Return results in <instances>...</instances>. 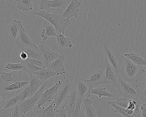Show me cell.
Returning <instances> with one entry per match:
<instances>
[{"instance_id": "6da1fadb", "label": "cell", "mask_w": 146, "mask_h": 117, "mask_svg": "<svg viewBox=\"0 0 146 117\" xmlns=\"http://www.w3.org/2000/svg\"><path fill=\"white\" fill-rule=\"evenodd\" d=\"M145 72V70L142 67L136 65L125 58L121 70L118 74L121 79L132 84L138 82L141 76Z\"/></svg>"}, {"instance_id": "7a4b0ae2", "label": "cell", "mask_w": 146, "mask_h": 117, "mask_svg": "<svg viewBox=\"0 0 146 117\" xmlns=\"http://www.w3.org/2000/svg\"><path fill=\"white\" fill-rule=\"evenodd\" d=\"M29 84V81L7 82L0 79V96L5 100L20 94Z\"/></svg>"}, {"instance_id": "3957f363", "label": "cell", "mask_w": 146, "mask_h": 117, "mask_svg": "<svg viewBox=\"0 0 146 117\" xmlns=\"http://www.w3.org/2000/svg\"><path fill=\"white\" fill-rule=\"evenodd\" d=\"M34 14L40 17L51 23L55 28L57 35L64 34L66 27L71 25V23L69 19H64L61 16L56 13H48L45 11L40 12H35Z\"/></svg>"}, {"instance_id": "277c9868", "label": "cell", "mask_w": 146, "mask_h": 117, "mask_svg": "<svg viewBox=\"0 0 146 117\" xmlns=\"http://www.w3.org/2000/svg\"><path fill=\"white\" fill-rule=\"evenodd\" d=\"M74 85L78 99L82 100L91 96V90L96 86L88 80L81 77L76 78L74 81Z\"/></svg>"}, {"instance_id": "5b68a950", "label": "cell", "mask_w": 146, "mask_h": 117, "mask_svg": "<svg viewBox=\"0 0 146 117\" xmlns=\"http://www.w3.org/2000/svg\"><path fill=\"white\" fill-rule=\"evenodd\" d=\"M118 92L122 97L131 99L138 97L140 90L136 84L128 83L118 77Z\"/></svg>"}, {"instance_id": "8992f818", "label": "cell", "mask_w": 146, "mask_h": 117, "mask_svg": "<svg viewBox=\"0 0 146 117\" xmlns=\"http://www.w3.org/2000/svg\"><path fill=\"white\" fill-rule=\"evenodd\" d=\"M104 50L105 60L108 62L115 72L118 73L121 70L125 57L113 52L105 45L104 46Z\"/></svg>"}, {"instance_id": "52a82bcc", "label": "cell", "mask_w": 146, "mask_h": 117, "mask_svg": "<svg viewBox=\"0 0 146 117\" xmlns=\"http://www.w3.org/2000/svg\"><path fill=\"white\" fill-rule=\"evenodd\" d=\"M102 84H110L118 88V74L106 60L102 66Z\"/></svg>"}, {"instance_id": "ba28073f", "label": "cell", "mask_w": 146, "mask_h": 117, "mask_svg": "<svg viewBox=\"0 0 146 117\" xmlns=\"http://www.w3.org/2000/svg\"><path fill=\"white\" fill-rule=\"evenodd\" d=\"M72 83L66 80L64 83L59 88L54 96L53 102L54 105V109L58 110L61 104L67 100L70 92L72 90Z\"/></svg>"}, {"instance_id": "9c48e42d", "label": "cell", "mask_w": 146, "mask_h": 117, "mask_svg": "<svg viewBox=\"0 0 146 117\" xmlns=\"http://www.w3.org/2000/svg\"><path fill=\"white\" fill-rule=\"evenodd\" d=\"M46 87V84H44L39 89V90L34 95L19 103V107L24 114H25L28 112L33 110L35 106L36 105V103L40 99Z\"/></svg>"}, {"instance_id": "30bf717a", "label": "cell", "mask_w": 146, "mask_h": 117, "mask_svg": "<svg viewBox=\"0 0 146 117\" xmlns=\"http://www.w3.org/2000/svg\"><path fill=\"white\" fill-rule=\"evenodd\" d=\"M66 0H42L39 3V9L48 13L60 11L64 8Z\"/></svg>"}, {"instance_id": "8fae6325", "label": "cell", "mask_w": 146, "mask_h": 117, "mask_svg": "<svg viewBox=\"0 0 146 117\" xmlns=\"http://www.w3.org/2000/svg\"><path fill=\"white\" fill-rule=\"evenodd\" d=\"M29 76L23 70L12 71L9 72L0 71V79L7 82L29 81Z\"/></svg>"}, {"instance_id": "7c38bea8", "label": "cell", "mask_w": 146, "mask_h": 117, "mask_svg": "<svg viewBox=\"0 0 146 117\" xmlns=\"http://www.w3.org/2000/svg\"><path fill=\"white\" fill-rule=\"evenodd\" d=\"M62 84V82L60 81H58L53 86L44 91L40 99L36 103L37 108L39 109L46 103L52 101L56 92Z\"/></svg>"}, {"instance_id": "4fadbf2b", "label": "cell", "mask_w": 146, "mask_h": 117, "mask_svg": "<svg viewBox=\"0 0 146 117\" xmlns=\"http://www.w3.org/2000/svg\"><path fill=\"white\" fill-rule=\"evenodd\" d=\"M38 49L45 68H47L54 60L60 55L52 51L45 45H39Z\"/></svg>"}, {"instance_id": "5bb4252c", "label": "cell", "mask_w": 146, "mask_h": 117, "mask_svg": "<svg viewBox=\"0 0 146 117\" xmlns=\"http://www.w3.org/2000/svg\"><path fill=\"white\" fill-rule=\"evenodd\" d=\"M117 104L120 106L133 111L136 116L139 113L142 102L138 97L131 99L122 97L118 99Z\"/></svg>"}, {"instance_id": "9a60e30c", "label": "cell", "mask_w": 146, "mask_h": 117, "mask_svg": "<svg viewBox=\"0 0 146 117\" xmlns=\"http://www.w3.org/2000/svg\"><path fill=\"white\" fill-rule=\"evenodd\" d=\"M82 5L76 0H71L65 11L61 17L63 18L70 19L72 18H78V13L79 11V8Z\"/></svg>"}, {"instance_id": "2e32d148", "label": "cell", "mask_w": 146, "mask_h": 117, "mask_svg": "<svg viewBox=\"0 0 146 117\" xmlns=\"http://www.w3.org/2000/svg\"><path fill=\"white\" fill-rule=\"evenodd\" d=\"M15 43L19 50L28 47H37L36 45L31 40L25 30L22 31L19 34L15 40Z\"/></svg>"}, {"instance_id": "e0dca14e", "label": "cell", "mask_w": 146, "mask_h": 117, "mask_svg": "<svg viewBox=\"0 0 146 117\" xmlns=\"http://www.w3.org/2000/svg\"><path fill=\"white\" fill-rule=\"evenodd\" d=\"M64 55H60L47 68L55 72L58 75L62 76L65 74L66 70L64 66Z\"/></svg>"}, {"instance_id": "ac0fdd59", "label": "cell", "mask_w": 146, "mask_h": 117, "mask_svg": "<svg viewBox=\"0 0 146 117\" xmlns=\"http://www.w3.org/2000/svg\"><path fill=\"white\" fill-rule=\"evenodd\" d=\"M7 29L10 36L15 41L19 34L22 31L25 30L22 22L16 19L13 20L12 23L7 26Z\"/></svg>"}, {"instance_id": "d6986e66", "label": "cell", "mask_w": 146, "mask_h": 117, "mask_svg": "<svg viewBox=\"0 0 146 117\" xmlns=\"http://www.w3.org/2000/svg\"><path fill=\"white\" fill-rule=\"evenodd\" d=\"M77 100L76 92V90H75L72 94L69 96L67 100L64 102L63 106L65 109L67 117H71L72 114L75 109L76 102Z\"/></svg>"}, {"instance_id": "ffe728a7", "label": "cell", "mask_w": 146, "mask_h": 117, "mask_svg": "<svg viewBox=\"0 0 146 117\" xmlns=\"http://www.w3.org/2000/svg\"><path fill=\"white\" fill-rule=\"evenodd\" d=\"M37 111V117H54L58 110L54 109L53 102L47 107H41Z\"/></svg>"}, {"instance_id": "44dd1931", "label": "cell", "mask_w": 146, "mask_h": 117, "mask_svg": "<svg viewBox=\"0 0 146 117\" xmlns=\"http://www.w3.org/2000/svg\"><path fill=\"white\" fill-rule=\"evenodd\" d=\"M36 76L42 82H44L45 81L53 77L58 76L56 72L48 68H43L35 73Z\"/></svg>"}, {"instance_id": "7402d4cb", "label": "cell", "mask_w": 146, "mask_h": 117, "mask_svg": "<svg viewBox=\"0 0 146 117\" xmlns=\"http://www.w3.org/2000/svg\"><path fill=\"white\" fill-rule=\"evenodd\" d=\"M43 83L35 74L30 76L29 77V86L30 88L31 96L34 95L39 90Z\"/></svg>"}, {"instance_id": "603a6c76", "label": "cell", "mask_w": 146, "mask_h": 117, "mask_svg": "<svg viewBox=\"0 0 146 117\" xmlns=\"http://www.w3.org/2000/svg\"><path fill=\"white\" fill-rule=\"evenodd\" d=\"M124 56L138 66L142 67L146 66V60L135 53L124 54Z\"/></svg>"}, {"instance_id": "cb8c5ba5", "label": "cell", "mask_w": 146, "mask_h": 117, "mask_svg": "<svg viewBox=\"0 0 146 117\" xmlns=\"http://www.w3.org/2000/svg\"><path fill=\"white\" fill-rule=\"evenodd\" d=\"M108 103L114 108L115 113L119 114L123 117H134V116H136L134 114L133 111L128 110L127 108H125L119 106L113 103V102L109 101L108 102Z\"/></svg>"}, {"instance_id": "d4e9b609", "label": "cell", "mask_w": 146, "mask_h": 117, "mask_svg": "<svg viewBox=\"0 0 146 117\" xmlns=\"http://www.w3.org/2000/svg\"><path fill=\"white\" fill-rule=\"evenodd\" d=\"M56 37L57 44L60 48L65 49L68 47L70 49L73 47L70 39L68 37H66L64 34L61 33L58 34Z\"/></svg>"}, {"instance_id": "484cf974", "label": "cell", "mask_w": 146, "mask_h": 117, "mask_svg": "<svg viewBox=\"0 0 146 117\" xmlns=\"http://www.w3.org/2000/svg\"><path fill=\"white\" fill-rule=\"evenodd\" d=\"M57 35L56 29L52 25H46L41 33L40 36L42 40L45 41L49 37H56Z\"/></svg>"}, {"instance_id": "4316f807", "label": "cell", "mask_w": 146, "mask_h": 117, "mask_svg": "<svg viewBox=\"0 0 146 117\" xmlns=\"http://www.w3.org/2000/svg\"><path fill=\"white\" fill-rule=\"evenodd\" d=\"M86 112L85 117H97L96 111L93 106V102L88 98L83 100Z\"/></svg>"}, {"instance_id": "83f0119b", "label": "cell", "mask_w": 146, "mask_h": 117, "mask_svg": "<svg viewBox=\"0 0 146 117\" xmlns=\"http://www.w3.org/2000/svg\"><path fill=\"white\" fill-rule=\"evenodd\" d=\"M19 50H22L25 52L28 56V58L42 60L41 57L38 51V47H28Z\"/></svg>"}, {"instance_id": "f1b7e54d", "label": "cell", "mask_w": 146, "mask_h": 117, "mask_svg": "<svg viewBox=\"0 0 146 117\" xmlns=\"http://www.w3.org/2000/svg\"><path fill=\"white\" fill-rule=\"evenodd\" d=\"M22 63L23 64L24 66V68L23 70L24 71L26 74H28L29 76L34 75L36 72L43 69V68H40V67L36 66L35 65L29 62L26 60L23 61Z\"/></svg>"}, {"instance_id": "f546056e", "label": "cell", "mask_w": 146, "mask_h": 117, "mask_svg": "<svg viewBox=\"0 0 146 117\" xmlns=\"http://www.w3.org/2000/svg\"><path fill=\"white\" fill-rule=\"evenodd\" d=\"M34 3V0H19L17 7L23 12L31 11L33 10Z\"/></svg>"}, {"instance_id": "4dcf8cb0", "label": "cell", "mask_w": 146, "mask_h": 117, "mask_svg": "<svg viewBox=\"0 0 146 117\" xmlns=\"http://www.w3.org/2000/svg\"><path fill=\"white\" fill-rule=\"evenodd\" d=\"M91 94L97 96L100 99L103 96L109 98L113 97V95L108 92L106 88H102L101 86L96 88H93L91 90Z\"/></svg>"}, {"instance_id": "1f68e13d", "label": "cell", "mask_w": 146, "mask_h": 117, "mask_svg": "<svg viewBox=\"0 0 146 117\" xmlns=\"http://www.w3.org/2000/svg\"><path fill=\"white\" fill-rule=\"evenodd\" d=\"M102 70H97L92 72V74L90 77L88 81L95 86L102 84Z\"/></svg>"}, {"instance_id": "d6a6232c", "label": "cell", "mask_w": 146, "mask_h": 117, "mask_svg": "<svg viewBox=\"0 0 146 117\" xmlns=\"http://www.w3.org/2000/svg\"><path fill=\"white\" fill-rule=\"evenodd\" d=\"M20 102V95L19 94L5 100L2 110H5L19 104Z\"/></svg>"}, {"instance_id": "836d02e7", "label": "cell", "mask_w": 146, "mask_h": 117, "mask_svg": "<svg viewBox=\"0 0 146 117\" xmlns=\"http://www.w3.org/2000/svg\"><path fill=\"white\" fill-rule=\"evenodd\" d=\"M82 102V100L78 99L76 102L75 109L71 117H85V115L82 112L81 109V106Z\"/></svg>"}, {"instance_id": "e575fe53", "label": "cell", "mask_w": 146, "mask_h": 117, "mask_svg": "<svg viewBox=\"0 0 146 117\" xmlns=\"http://www.w3.org/2000/svg\"><path fill=\"white\" fill-rule=\"evenodd\" d=\"M24 66L23 63H8L5 66V68L8 70L17 71H23Z\"/></svg>"}, {"instance_id": "d590c367", "label": "cell", "mask_w": 146, "mask_h": 117, "mask_svg": "<svg viewBox=\"0 0 146 117\" xmlns=\"http://www.w3.org/2000/svg\"><path fill=\"white\" fill-rule=\"evenodd\" d=\"M20 95V102L25 100L26 99L31 97V92L29 86L28 85L26 87L21 93Z\"/></svg>"}, {"instance_id": "8d00e7d4", "label": "cell", "mask_w": 146, "mask_h": 117, "mask_svg": "<svg viewBox=\"0 0 146 117\" xmlns=\"http://www.w3.org/2000/svg\"><path fill=\"white\" fill-rule=\"evenodd\" d=\"M25 114L20 110L18 106V104L13 107L12 117H24Z\"/></svg>"}, {"instance_id": "74e56055", "label": "cell", "mask_w": 146, "mask_h": 117, "mask_svg": "<svg viewBox=\"0 0 146 117\" xmlns=\"http://www.w3.org/2000/svg\"><path fill=\"white\" fill-rule=\"evenodd\" d=\"M54 117H67L66 112L64 106H62L59 110Z\"/></svg>"}, {"instance_id": "f35d334b", "label": "cell", "mask_w": 146, "mask_h": 117, "mask_svg": "<svg viewBox=\"0 0 146 117\" xmlns=\"http://www.w3.org/2000/svg\"><path fill=\"white\" fill-rule=\"evenodd\" d=\"M13 108V107L3 110L2 117H12Z\"/></svg>"}, {"instance_id": "ab89813d", "label": "cell", "mask_w": 146, "mask_h": 117, "mask_svg": "<svg viewBox=\"0 0 146 117\" xmlns=\"http://www.w3.org/2000/svg\"><path fill=\"white\" fill-rule=\"evenodd\" d=\"M140 109L141 110V117H146V104H142Z\"/></svg>"}, {"instance_id": "60d3db41", "label": "cell", "mask_w": 146, "mask_h": 117, "mask_svg": "<svg viewBox=\"0 0 146 117\" xmlns=\"http://www.w3.org/2000/svg\"><path fill=\"white\" fill-rule=\"evenodd\" d=\"M28 58V56L25 52L22 50H19V59L22 61L25 60Z\"/></svg>"}, {"instance_id": "b9f144b4", "label": "cell", "mask_w": 146, "mask_h": 117, "mask_svg": "<svg viewBox=\"0 0 146 117\" xmlns=\"http://www.w3.org/2000/svg\"><path fill=\"white\" fill-rule=\"evenodd\" d=\"M24 117H37L32 111H30L25 114Z\"/></svg>"}, {"instance_id": "7bdbcfd3", "label": "cell", "mask_w": 146, "mask_h": 117, "mask_svg": "<svg viewBox=\"0 0 146 117\" xmlns=\"http://www.w3.org/2000/svg\"><path fill=\"white\" fill-rule=\"evenodd\" d=\"M5 100L3 98L0 96V108L2 109L3 106H4V103H5Z\"/></svg>"}, {"instance_id": "ee69618b", "label": "cell", "mask_w": 146, "mask_h": 117, "mask_svg": "<svg viewBox=\"0 0 146 117\" xmlns=\"http://www.w3.org/2000/svg\"><path fill=\"white\" fill-rule=\"evenodd\" d=\"M2 112H3L2 109L0 108V117H2Z\"/></svg>"}, {"instance_id": "f6af8a7d", "label": "cell", "mask_w": 146, "mask_h": 117, "mask_svg": "<svg viewBox=\"0 0 146 117\" xmlns=\"http://www.w3.org/2000/svg\"><path fill=\"white\" fill-rule=\"evenodd\" d=\"M77 1H78L79 3H82V2L83 0H76Z\"/></svg>"}, {"instance_id": "bcb514c9", "label": "cell", "mask_w": 146, "mask_h": 117, "mask_svg": "<svg viewBox=\"0 0 146 117\" xmlns=\"http://www.w3.org/2000/svg\"><path fill=\"white\" fill-rule=\"evenodd\" d=\"M37 0H34V2H36Z\"/></svg>"}, {"instance_id": "7dc6e473", "label": "cell", "mask_w": 146, "mask_h": 117, "mask_svg": "<svg viewBox=\"0 0 146 117\" xmlns=\"http://www.w3.org/2000/svg\"><path fill=\"white\" fill-rule=\"evenodd\" d=\"M15 1H17V2H18V1H19V0H15Z\"/></svg>"}, {"instance_id": "c3c4849f", "label": "cell", "mask_w": 146, "mask_h": 117, "mask_svg": "<svg viewBox=\"0 0 146 117\" xmlns=\"http://www.w3.org/2000/svg\"><path fill=\"white\" fill-rule=\"evenodd\" d=\"M134 117H137V116H134Z\"/></svg>"}, {"instance_id": "681fc988", "label": "cell", "mask_w": 146, "mask_h": 117, "mask_svg": "<svg viewBox=\"0 0 146 117\" xmlns=\"http://www.w3.org/2000/svg\"><path fill=\"white\" fill-rule=\"evenodd\" d=\"M100 1H103V0H100Z\"/></svg>"}]
</instances>
